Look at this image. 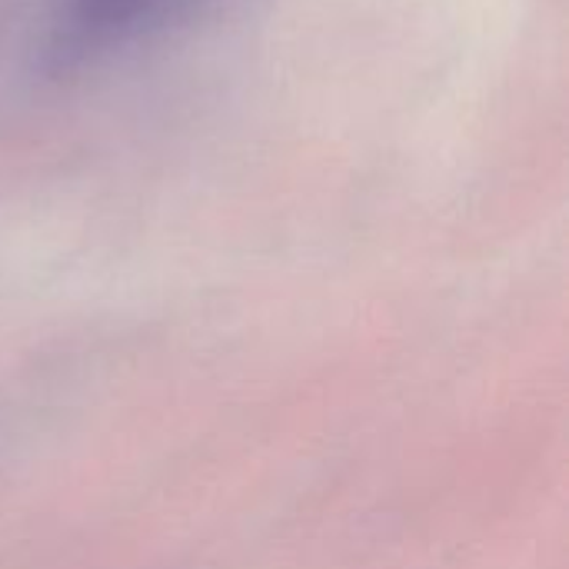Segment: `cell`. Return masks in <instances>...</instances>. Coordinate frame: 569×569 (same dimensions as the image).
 <instances>
[{"label": "cell", "instance_id": "obj_1", "mask_svg": "<svg viewBox=\"0 0 569 569\" xmlns=\"http://www.w3.org/2000/svg\"><path fill=\"white\" fill-rule=\"evenodd\" d=\"M210 0H53L47 60L53 70L90 63L187 23Z\"/></svg>", "mask_w": 569, "mask_h": 569}]
</instances>
